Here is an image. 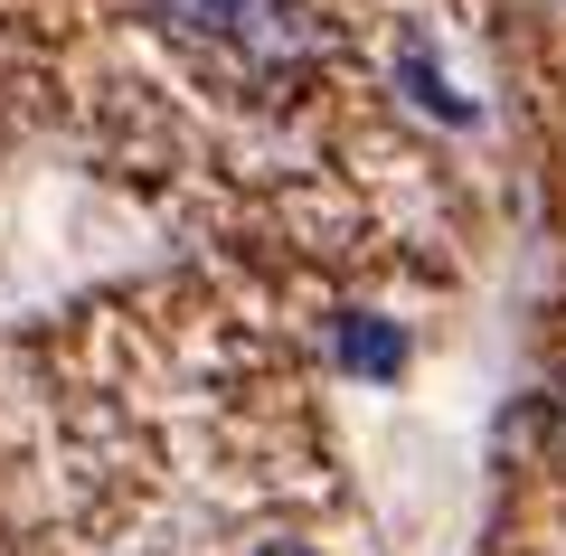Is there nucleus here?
Wrapping results in <instances>:
<instances>
[{"label": "nucleus", "mask_w": 566, "mask_h": 556, "mask_svg": "<svg viewBox=\"0 0 566 556\" xmlns=\"http://www.w3.org/2000/svg\"><path fill=\"white\" fill-rule=\"evenodd\" d=\"M264 556H303V547H264Z\"/></svg>", "instance_id": "nucleus-3"}, {"label": "nucleus", "mask_w": 566, "mask_h": 556, "mask_svg": "<svg viewBox=\"0 0 566 556\" xmlns=\"http://www.w3.org/2000/svg\"><path fill=\"white\" fill-rule=\"evenodd\" d=\"M349 358H359L368 378H387V368H397V339L387 331H349Z\"/></svg>", "instance_id": "nucleus-2"}, {"label": "nucleus", "mask_w": 566, "mask_h": 556, "mask_svg": "<svg viewBox=\"0 0 566 556\" xmlns=\"http://www.w3.org/2000/svg\"><path fill=\"white\" fill-rule=\"evenodd\" d=\"M151 20L180 48H199L227 76H303L312 66V20L303 0H151Z\"/></svg>", "instance_id": "nucleus-1"}]
</instances>
